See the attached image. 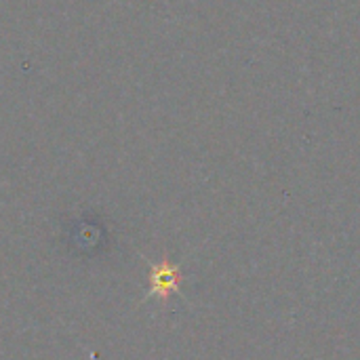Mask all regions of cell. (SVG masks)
I'll use <instances>...</instances> for the list:
<instances>
[{"label": "cell", "mask_w": 360, "mask_h": 360, "mask_svg": "<svg viewBox=\"0 0 360 360\" xmlns=\"http://www.w3.org/2000/svg\"><path fill=\"white\" fill-rule=\"evenodd\" d=\"M146 262L150 266V287L143 295V302L158 300L165 306V304H169L171 293H181V281H184L181 266L171 264L167 257L162 262H150V259H146Z\"/></svg>", "instance_id": "obj_1"}]
</instances>
